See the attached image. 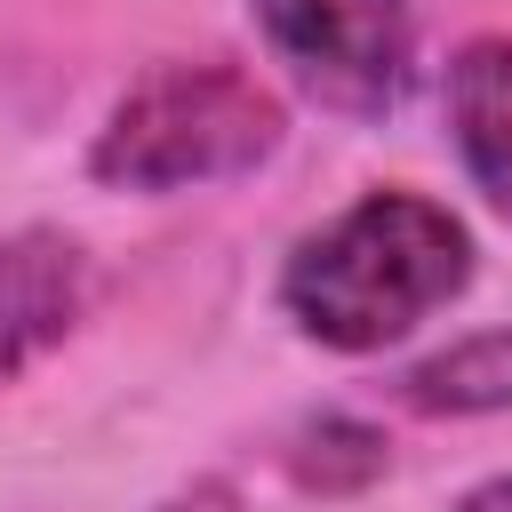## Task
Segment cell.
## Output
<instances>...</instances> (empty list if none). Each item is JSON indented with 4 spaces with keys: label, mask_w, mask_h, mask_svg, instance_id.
<instances>
[{
    "label": "cell",
    "mask_w": 512,
    "mask_h": 512,
    "mask_svg": "<svg viewBox=\"0 0 512 512\" xmlns=\"http://www.w3.org/2000/svg\"><path fill=\"white\" fill-rule=\"evenodd\" d=\"M248 16L320 112L384 120L408 96L416 64L408 0H248Z\"/></svg>",
    "instance_id": "cell-3"
},
{
    "label": "cell",
    "mask_w": 512,
    "mask_h": 512,
    "mask_svg": "<svg viewBox=\"0 0 512 512\" xmlns=\"http://www.w3.org/2000/svg\"><path fill=\"white\" fill-rule=\"evenodd\" d=\"M288 136V104L224 64V56H200V64H152L144 80L120 88V104L104 112L96 144H88V176L104 192H200V184H232V176H256Z\"/></svg>",
    "instance_id": "cell-2"
},
{
    "label": "cell",
    "mask_w": 512,
    "mask_h": 512,
    "mask_svg": "<svg viewBox=\"0 0 512 512\" xmlns=\"http://www.w3.org/2000/svg\"><path fill=\"white\" fill-rule=\"evenodd\" d=\"M80 304H88V256L64 232L48 224L0 232V384L24 376L40 352H56Z\"/></svg>",
    "instance_id": "cell-4"
},
{
    "label": "cell",
    "mask_w": 512,
    "mask_h": 512,
    "mask_svg": "<svg viewBox=\"0 0 512 512\" xmlns=\"http://www.w3.org/2000/svg\"><path fill=\"white\" fill-rule=\"evenodd\" d=\"M152 512H240V488L208 472V480H192V488H176V496H168V504H152Z\"/></svg>",
    "instance_id": "cell-8"
},
{
    "label": "cell",
    "mask_w": 512,
    "mask_h": 512,
    "mask_svg": "<svg viewBox=\"0 0 512 512\" xmlns=\"http://www.w3.org/2000/svg\"><path fill=\"white\" fill-rule=\"evenodd\" d=\"M472 232L448 200L376 184L280 264V312L320 352H384L472 288Z\"/></svg>",
    "instance_id": "cell-1"
},
{
    "label": "cell",
    "mask_w": 512,
    "mask_h": 512,
    "mask_svg": "<svg viewBox=\"0 0 512 512\" xmlns=\"http://www.w3.org/2000/svg\"><path fill=\"white\" fill-rule=\"evenodd\" d=\"M448 512H512V472H488V480H472Z\"/></svg>",
    "instance_id": "cell-9"
},
{
    "label": "cell",
    "mask_w": 512,
    "mask_h": 512,
    "mask_svg": "<svg viewBox=\"0 0 512 512\" xmlns=\"http://www.w3.org/2000/svg\"><path fill=\"white\" fill-rule=\"evenodd\" d=\"M448 144L472 192L512 224V40L480 32L448 56Z\"/></svg>",
    "instance_id": "cell-5"
},
{
    "label": "cell",
    "mask_w": 512,
    "mask_h": 512,
    "mask_svg": "<svg viewBox=\"0 0 512 512\" xmlns=\"http://www.w3.org/2000/svg\"><path fill=\"white\" fill-rule=\"evenodd\" d=\"M384 464H392V440H384L376 424L344 416V408H328V416H304V424L288 432V472H296V488L352 496V488H368Z\"/></svg>",
    "instance_id": "cell-7"
},
{
    "label": "cell",
    "mask_w": 512,
    "mask_h": 512,
    "mask_svg": "<svg viewBox=\"0 0 512 512\" xmlns=\"http://www.w3.org/2000/svg\"><path fill=\"white\" fill-rule=\"evenodd\" d=\"M400 400L416 416H504L512 408V320L472 328V336L424 352L400 376Z\"/></svg>",
    "instance_id": "cell-6"
}]
</instances>
